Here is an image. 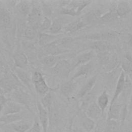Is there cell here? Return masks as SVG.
I'll return each instance as SVG.
<instances>
[{
	"mask_svg": "<svg viewBox=\"0 0 132 132\" xmlns=\"http://www.w3.org/2000/svg\"><path fill=\"white\" fill-rule=\"evenodd\" d=\"M25 87L12 70H7L0 79V87L5 93L12 92L19 87Z\"/></svg>",
	"mask_w": 132,
	"mask_h": 132,
	"instance_id": "obj_1",
	"label": "cell"
},
{
	"mask_svg": "<svg viewBox=\"0 0 132 132\" xmlns=\"http://www.w3.org/2000/svg\"><path fill=\"white\" fill-rule=\"evenodd\" d=\"M31 80L36 92L40 95L43 96L50 92V88L40 72H34L31 77Z\"/></svg>",
	"mask_w": 132,
	"mask_h": 132,
	"instance_id": "obj_2",
	"label": "cell"
},
{
	"mask_svg": "<svg viewBox=\"0 0 132 132\" xmlns=\"http://www.w3.org/2000/svg\"><path fill=\"white\" fill-rule=\"evenodd\" d=\"M98 58L100 64L107 70H112L118 64V58L116 55H111L109 52L99 53Z\"/></svg>",
	"mask_w": 132,
	"mask_h": 132,
	"instance_id": "obj_3",
	"label": "cell"
},
{
	"mask_svg": "<svg viewBox=\"0 0 132 132\" xmlns=\"http://www.w3.org/2000/svg\"><path fill=\"white\" fill-rule=\"evenodd\" d=\"M25 87H19L11 92V100L19 104L27 107L30 109L31 97L23 88Z\"/></svg>",
	"mask_w": 132,
	"mask_h": 132,
	"instance_id": "obj_4",
	"label": "cell"
},
{
	"mask_svg": "<svg viewBox=\"0 0 132 132\" xmlns=\"http://www.w3.org/2000/svg\"><path fill=\"white\" fill-rule=\"evenodd\" d=\"M51 72L60 77L67 78L72 71V64L65 59H61L51 68Z\"/></svg>",
	"mask_w": 132,
	"mask_h": 132,
	"instance_id": "obj_5",
	"label": "cell"
},
{
	"mask_svg": "<svg viewBox=\"0 0 132 132\" xmlns=\"http://www.w3.org/2000/svg\"><path fill=\"white\" fill-rule=\"evenodd\" d=\"M43 18L41 10L37 7H32L27 19L30 26L37 30L39 28Z\"/></svg>",
	"mask_w": 132,
	"mask_h": 132,
	"instance_id": "obj_6",
	"label": "cell"
},
{
	"mask_svg": "<svg viewBox=\"0 0 132 132\" xmlns=\"http://www.w3.org/2000/svg\"><path fill=\"white\" fill-rule=\"evenodd\" d=\"M95 56V52L93 50L83 53L78 55L73 60L72 64V71L79 66L91 61Z\"/></svg>",
	"mask_w": 132,
	"mask_h": 132,
	"instance_id": "obj_7",
	"label": "cell"
},
{
	"mask_svg": "<svg viewBox=\"0 0 132 132\" xmlns=\"http://www.w3.org/2000/svg\"><path fill=\"white\" fill-rule=\"evenodd\" d=\"M12 71L16 76L22 84V85L25 87L27 88L28 89L31 91L32 89V80L29 74L23 69H21L18 68L14 67Z\"/></svg>",
	"mask_w": 132,
	"mask_h": 132,
	"instance_id": "obj_8",
	"label": "cell"
},
{
	"mask_svg": "<svg viewBox=\"0 0 132 132\" xmlns=\"http://www.w3.org/2000/svg\"><path fill=\"white\" fill-rule=\"evenodd\" d=\"M37 108L39 114V120L43 132H47L49 124V116L47 110L43 107L40 102H36Z\"/></svg>",
	"mask_w": 132,
	"mask_h": 132,
	"instance_id": "obj_9",
	"label": "cell"
},
{
	"mask_svg": "<svg viewBox=\"0 0 132 132\" xmlns=\"http://www.w3.org/2000/svg\"><path fill=\"white\" fill-rule=\"evenodd\" d=\"M118 35L119 34L118 32L112 30L102 32L91 33L84 36L83 38L94 41H100L102 39L116 38L118 36Z\"/></svg>",
	"mask_w": 132,
	"mask_h": 132,
	"instance_id": "obj_10",
	"label": "cell"
},
{
	"mask_svg": "<svg viewBox=\"0 0 132 132\" xmlns=\"http://www.w3.org/2000/svg\"><path fill=\"white\" fill-rule=\"evenodd\" d=\"M102 11L100 9L92 10L85 14L81 19L85 22L86 25L93 24L99 21V20L102 15Z\"/></svg>",
	"mask_w": 132,
	"mask_h": 132,
	"instance_id": "obj_11",
	"label": "cell"
},
{
	"mask_svg": "<svg viewBox=\"0 0 132 132\" xmlns=\"http://www.w3.org/2000/svg\"><path fill=\"white\" fill-rule=\"evenodd\" d=\"M125 73L121 70V73H120L119 77L117 82L114 92L113 95V97L111 100L110 104H113L114 102L117 101V98L119 97V95L122 93V92L124 90L125 88Z\"/></svg>",
	"mask_w": 132,
	"mask_h": 132,
	"instance_id": "obj_12",
	"label": "cell"
},
{
	"mask_svg": "<svg viewBox=\"0 0 132 132\" xmlns=\"http://www.w3.org/2000/svg\"><path fill=\"white\" fill-rule=\"evenodd\" d=\"M86 114L93 120L98 119L103 114L97 103L92 102L86 109Z\"/></svg>",
	"mask_w": 132,
	"mask_h": 132,
	"instance_id": "obj_13",
	"label": "cell"
},
{
	"mask_svg": "<svg viewBox=\"0 0 132 132\" xmlns=\"http://www.w3.org/2000/svg\"><path fill=\"white\" fill-rule=\"evenodd\" d=\"M96 79L97 76L94 75L88 80L78 91L77 94V97L79 98H82L88 94L90 93L95 84Z\"/></svg>",
	"mask_w": 132,
	"mask_h": 132,
	"instance_id": "obj_14",
	"label": "cell"
},
{
	"mask_svg": "<svg viewBox=\"0 0 132 132\" xmlns=\"http://www.w3.org/2000/svg\"><path fill=\"white\" fill-rule=\"evenodd\" d=\"M21 110L20 105L11 99H9L4 105L2 111L3 115L11 114L20 113Z\"/></svg>",
	"mask_w": 132,
	"mask_h": 132,
	"instance_id": "obj_15",
	"label": "cell"
},
{
	"mask_svg": "<svg viewBox=\"0 0 132 132\" xmlns=\"http://www.w3.org/2000/svg\"><path fill=\"white\" fill-rule=\"evenodd\" d=\"M93 67V62L92 60L88 62V63L81 65L78 67L77 71L72 77L71 80H75V79L81 77L87 76Z\"/></svg>",
	"mask_w": 132,
	"mask_h": 132,
	"instance_id": "obj_16",
	"label": "cell"
},
{
	"mask_svg": "<svg viewBox=\"0 0 132 132\" xmlns=\"http://www.w3.org/2000/svg\"><path fill=\"white\" fill-rule=\"evenodd\" d=\"M122 106L117 101L110 104L107 113V120H120Z\"/></svg>",
	"mask_w": 132,
	"mask_h": 132,
	"instance_id": "obj_17",
	"label": "cell"
},
{
	"mask_svg": "<svg viewBox=\"0 0 132 132\" xmlns=\"http://www.w3.org/2000/svg\"><path fill=\"white\" fill-rule=\"evenodd\" d=\"M11 24V19L9 11L4 7H0V27L9 28Z\"/></svg>",
	"mask_w": 132,
	"mask_h": 132,
	"instance_id": "obj_18",
	"label": "cell"
},
{
	"mask_svg": "<svg viewBox=\"0 0 132 132\" xmlns=\"http://www.w3.org/2000/svg\"><path fill=\"white\" fill-rule=\"evenodd\" d=\"M15 67L21 69L26 68L28 65V59L26 55L21 52L15 53L13 56Z\"/></svg>",
	"mask_w": 132,
	"mask_h": 132,
	"instance_id": "obj_19",
	"label": "cell"
},
{
	"mask_svg": "<svg viewBox=\"0 0 132 132\" xmlns=\"http://www.w3.org/2000/svg\"><path fill=\"white\" fill-rule=\"evenodd\" d=\"M87 25L80 18L77 19L68 24L64 28V30L67 32L74 33L84 28Z\"/></svg>",
	"mask_w": 132,
	"mask_h": 132,
	"instance_id": "obj_20",
	"label": "cell"
},
{
	"mask_svg": "<svg viewBox=\"0 0 132 132\" xmlns=\"http://www.w3.org/2000/svg\"><path fill=\"white\" fill-rule=\"evenodd\" d=\"M23 116L20 113L3 115L0 117V123L3 125H8L22 120Z\"/></svg>",
	"mask_w": 132,
	"mask_h": 132,
	"instance_id": "obj_21",
	"label": "cell"
},
{
	"mask_svg": "<svg viewBox=\"0 0 132 132\" xmlns=\"http://www.w3.org/2000/svg\"><path fill=\"white\" fill-rule=\"evenodd\" d=\"M111 47L110 44L105 41H94L91 45L92 50L99 53L109 52Z\"/></svg>",
	"mask_w": 132,
	"mask_h": 132,
	"instance_id": "obj_22",
	"label": "cell"
},
{
	"mask_svg": "<svg viewBox=\"0 0 132 132\" xmlns=\"http://www.w3.org/2000/svg\"><path fill=\"white\" fill-rule=\"evenodd\" d=\"M9 129L16 132H27L30 128V125L27 122L21 120L7 125Z\"/></svg>",
	"mask_w": 132,
	"mask_h": 132,
	"instance_id": "obj_23",
	"label": "cell"
},
{
	"mask_svg": "<svg viewBox=\"0 0 132 132\" xmlns=\"http://www.w3.org/2000/svg\"><path fill=\"white\" fill-rule=\"evenodd\" d=\"M80 121L82 127L87 132H90L94 127L95 123L94 120L89 118L85 112L81 114Z\"/></svg>",
	"mask_w": 132,
	"mask_h": 132,
	"instance_id": "obj_24",
	"label": "cell"
},
{
	"mask_svg": "<svg viewBox=\"0 0 132 132\" xmlns=\"http://www.w3.org/2000/svg\"><path fill=\"white\" fill-rule=\"evenodd\" d=\"M116 6L112 7V8L107 12L102 14L98 22L100 23H108L113 21L117 19L118 16L116 12Z\"/></svg>",
	"mask_w": 132,
	"mask_h": 132,
	"instance_id": "obj_25",
	"label": "cell"
},
{
	"mask_svg": "<svg viewBox=\"0 0 132 132\" xmlns=\"http://www.w3.org/2000/svg\"><path fill=\"white\" fill-rule=\"evenodd\" d=\"M76 85L74 80H70L63 83L60 87V91L65 96L69 97L75 89Z\"/></svg>",
	"mask_w": 132,
	"mask_h": 132,
	"instance_id": "obj_26",
	"label": "cell"
},
{
	"mask_svg": "<svg viewBox=\"0 0 132 132\" xmlns=\"http://www.w3.org/2000/svg\"><path fill=\"white\" fill-rule=\"evenodd\" d=\"M57 35L40 32L38 36V43L40 45H47L56 41Z\"/></svg>",
	"mask_w": 132,
	"mask_h": 132,
	"instance_id": "obj_27",
	"label": "cell"
},
{
	"mask_svg": "<svg viewBox=\"0 0 132 132\" xmlns=\"http://www.w3.org/2000/svg\"><path fill=\"white\" fill-rule=\"evenodd\" d=\"M30 4L27 1H20L16 5V8L19 13L23 16H28L31 9Z\"/></svg>",
	"mask_w": 132,
	"mask_h": 132,
	"instance_id": "obj_28",
	"label": "cell"
},
{
	"mask_svg": "<svg viewBox=\"0 0 132 132\" xmlns=\"http://www.w3.org/2000/svg\"><path fill=\"white\" fill-rule=\"evenodd\" d=\"M116 12L118 17L126 15L131 11L130 7L127 2H121L116 6Z\"/></svg>",
	"mask_w": 132,
	"mask_h": 132,
	"instance_id": "obj_29",
	"label": "cell"
},
{
	"mask_svg": "<svg viewBox=\"0 0 132 132\" xmlns=\"http://www.w3.org/2000/svg\"><path fill=\"white\" fill-rule=\"evenodd\" d=\"M109 103V95L107 91L104 90L99 95L97 100V104L101 109L102 113H103L105 109H106Z\"/></svg>",
	"mask_w": 132,
	"mask_h": 132,
	"instance_id": "obj_30",
	"label": "cell"
},
{
	"mask_svg": "<svg viewBox=\"0 0 132 132\" xmlns=\"http://www.w3.org/2000/svg\"><path fill=\"white\" fill-rule=\"evenodd\" d=\"M61 59H62V58L59 56L48 55L43 58L42 60V62L44 65L52 68L54 67Z\"/></svg>",
	"mask_w": 132,
	"mask_h": 132,
	"instance_id": "obj_31",
	"label": "cell"
},
{
	"mask_svg": "<svg viewBox=\"0 0 132 132\" xmlns=\"http://www.w3.org/2000/svg\"><path fill=\"white\" fill-rule=\"evenodd\" d=\"M121 68L125 74H127L132 70V56L129 53L125 55L121 64Z\"/></svg>",
	"mask_w": 132,
	"mask_h": 132,
	"instance_id": "obj_32",
	"label": "cell"
},
{
	"mask_svg": "<svg viewBox=\"0 0 132 132\" xmlns=\"http://www.w3.org/2000/svg\"><path fill=\"white\" fill-rule=\"evenodd\" d=\"M120 124L117 120H107L103 132H119Z\"/></svg>",
	"mask_w": 132,
	"mask_h": 132,
	"instance_id": "obj_33",
	"label": "cell"
},
{
	"mask_svg": "<svg viewBox=\"0 0 132 132\" xmlns=\"http://www.w3.org/2000/svg\"><path fill=\"white\" fill-rule=\"evenodd\" d=\"M40 103L43 106V107L47 110V111H49L54 103L53 101V95L51 92L50 91L45 95H44L41 99Z\"/></svg>",
	"mask_w": 132,
	"mask_h": 132,
	"instance_id": "obj_34",
	"label": "cell"
},
{
	"mask_svg": "<svg viewBox=\"0 0 132 132\" xmlns=\"http://www.w3.org/2000/svg\"><path fill=\"white\" fill-rule=\"evenodd\" d=\"M62 24L58 20H55L52 22V25L48 29L49 34L53 35H57L62 30Z\"/></svg>",
	"mask_w": 132,
	"mask_h": 132,
	"instance_id": "obj_35",
	"label": "cell"
},
{
	"mask_svg": "<svg viewBox=\"0 0 132 132\" xmlns=\"http://www.w3.org/2000/svg\"><path fill=\"white\" fill-rule=\"evenodd\" d=\"M36 29L30 26H27L24 30V36L28 39H33L36 36Z\"/></svg>",
	"mask_w": 132,
	"mask_h": 132,
	"instance_id": "obj_36",
	"label": "cell"
},
{
	"mask_svg": "<svg viewBox=\"0 0 132 132\" xmlns=\"http://www.w3.org/2000/svg\"><path fill=\"white\" fill-rule=\"evenodd\" d=\"M52 22L48 17L44 16L43 18L42 22L40 24L39 29L41 31H44L47 30H48L52 25Z\"/></svg>",
	"mask_w": 132,
	"mask_h": 132,
	"instance_id": "obj_37",
	"label": "cell"
},
{
	"mask_svg": "<svg viewBox=\"0 0 132 132\" xmlns=\"http://www.w3.org/2000/svg\"><path fill=\"white\" fill-rule=\"evenodd\" d=\"M27 132H41V124L38 118H35L32 125Z\"/></svg>",
	"mask_w": 132,
	"mask_h": 132,
	"instance_id": "obj_38",
	"label": "cell"
},
{
	"mask_svg": "<svg viewBox=\"0 0 132 132\" xmlns=\"http://www.w3.org/2000/svg\"><path fill=\"white\" fill-rule=\"evenodd\" d=\"M92 2L90 1H79L78 6L77 10V15L80 14L83 9L88 6Z\"/></svg>",
	"mask_w": 132,
	"mask_h": 132,
	"instance_id": "obj_39",
	"label": "cell"
},
{
	"mask_svg": "<svg viewBox=\"0 0 132 132\" xmlns=\"http://www.w3.org/2000/svg\"><path fill=\"white\" fill-rule=\"evenodd\" d=\"M5 94H0V105L4 106V105L8 102V101L9 100V98H7Z\"/></svg>",
	"mask_w": 132,
	"mask_h": 132,
	"instance_id": "obj_40",
	"label": "cell"
},
{
	"mask_svg": "<svg viewBox=\"0 0 132 132\" xmlns=\"http://www.w3.org/2000/svg\"><path fill=\"white\" fill-rule=\"evenodd\" d=\"M128 110L129 113H131L132 112V94H131V95L130 98L129 105L128 107Z\"/></svg>",
	"mask_w": 132,
	"mask_h": 132,
	"instance_id": "obj_41",
	"label": "cell"
},
{
	"mask_svg": "<svg viewBox=\"0 0 132 132\" xmlns=\"http://www.w3.org/2000/svg\"><path fill=\"white\" fill-rule=\"evenodd\" d=\"M4 66V62L3 60V58L0 56V71L3 69Z\"/></svg>",
	"mask_w": 132,
	"mask_h": 132,
	"instance_id": "obj_42",
	"label": "cell"
},
{
	"mask_svg": "<svg viewBox=\"0 0 132 132\" xmlns=\"http://www.w3.org/2000/svg\"><path fill=\"white\" fill-rule=\"evenodd\" d=\"M128 43L129 45V46H130L132 47V34H131L129 36L128 41Z\"/></svg>",
	"mask_w": 132,
	"mask_h": 132,
	"instance_id": "obj_43",
	"label": "cell"
},
{
	"mask_svg": "<svg viewBox=\"0 0 132 132\" xmlns=\"http://www.w3.org/2000/svg\"><path fill=\"white\" fill-rule=\"evenodd\" d=\"M128 76V78L129 79V80H130V81L132 82V70L129 71L127 74Z\"/></svg>",
	"mask_w": 132,
	"mask_h": 132,
	"instance_id": "obj_44",
	"label": "cell"
},
{
	"mask_svg": "<svg viewBox=\"0 0 132 132\" xmlns=\"http://www.w3.org/2000/svg\"><path fill=\"white\" fill-rule=\"evenodd\" d=\"M73 132H84L81 129H78V128H75L73 130Z\"/></svg>",
	"mask_w": 132,
	"mask_h": 132,
	"instance_id": "obj_45",
	"label": "cell"
},
{
	"mask_svg": "<svg viewBox=\"0 0 132 132\" xmlns=\"http://www.w3.org/2000/svg\"><path fill=\"white\" fill-rule=\"evenodd\" d=\"M3 109V106L0 105V113H1V112H2Z\"/></svg>",
	"mask_w": 132,
	"mask_h": 132,
	"instance_id": "obj_46",
	"label": "cell"
},
{
	"mask_svg": "<svg viewBox=\"0 0 132 132\" xmlns=\"http://www.w3.org/2000/svg\"><path fill=\"white\" fill-rule=\"evenodd\" d=\"M7 132H16V131H13V130H11V129H9V130H8L7 131Z\"/></svg>",
	"mask_w": 132,
	"mask_h": 132,
	"instance_id": "obj_47",
	"label": "cell"
},
{
	"mask_svg": "<svg viewBox=\"0 0 132 132\" xmlns=\"http://www.w3.org/2000/svg\"><path fill=\"white\" fill-rule=\"evenodd\" d=\"M3 126V125L2 124H0V132H1V128H2V126Z\"/></svg>",
	"mask_w": 132,
	"mask_h": 132,
	"instance_id": "obj_48",
	"label": "cell"
},
{
	"mask_svg": "<svg viewBox=\"0 0 132 132\" xmlns=\"http://www.w3.org/2000/svg\"><path fill=\"white\" fill-rule=\"evenodd\" d=\"M1 46V42H0V47Z\"/></svg>",
	"mask_w": 132,
	"mask_h": 132,
	"instance_id": "obj_49",
	"label": "cell"
}]
</instances>
